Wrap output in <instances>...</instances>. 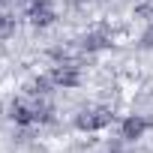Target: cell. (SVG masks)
Listing matches in <instances>:
<instances>
[{"label": "cell", "mask_w": 153, "mask_h": 153, "mask_svg": "<svg viewBox=\"0 0 153 153\" xmlns=\"http://www.w3.org/2000/svg\"><path fill=\"white\" fill-rule=\"evenodd\" d=\"M147 129H150V120H147V117H141V114H129V117L120 123V138H123V141H138Z\"/></svg>", "instance_id": "5"}, {"label": "cell", "mask_w": 153, "mask_h": 153, "mask_svg": "<svg viewBox=\"0 0 153 153\" xmlns=\"http://www.w3.org/2000/svg\"><path fill=\"white\" fill-rule=\"evenodd\" d=\"M9 120H15L18 126H30V123H48L51 120V108L36 96L33 99H15L9 105Z\"/></svg>", "instance_id": "1"}, {"label": "cell", "mask_w": 153, "mask_h": 153, "mask_svg": "<svg viewBox=\"0 0 153 153\" xmlns=\"http://www.w3.org/2000/svg\"><path fill=\"white\" fill-rule=\"evenodd\" d=\"M111 45V39L105 36V33H87L84 39H81V48L84 51H99V48H108Z\"/></svg>", "instance_id": "7"}, {"label": "cell", "mask_w": 153, "mask_h": 153, "mask_svg": "<svg viewBox=\"0 0 153 153\" xmlns=\"http://www.w3.org/2000/svg\"><path fill=\"white\" fill-rule=\"evenodd\" d=\"M15 30V18L12 15H3V12H0V39H3V36H9Z\"/></svg>", "instance_id": "8"}, {"label": "cell", "mask_w": 153, "mask_h": 153, "mask_svg": "<svg viewBox=\"0 0 153 153\" xmlns=\"http://www.w3.org/2000/svg\"><path fill=\"white\" fill-rule=\"evenodd\" d=\"M51 87H54V81L48 78V75H39V78H33V81L27 84V93L42 99V96H48V93H51Z\"/></svg>", "instance_id": "6"}, {"label": "cell", "mask_w": 153, "mask_h": 153, "mask_svg": "<svg viewBox=\"0 0 153 153\" xmlns=\"http://www.w3.org/2000/svg\"><path fill=\"white\" fill-rule=\"evenodd\" d=\"M27 21L33 27H51L57 21V12H54V6L48 3V0H33V3L27 6Z\"/></svg>", "instance_id": "4"}, {"label": "cell", "mask_w": 153, "mask_h": 153, "mask_svg": "<svg viewBox=\"0 0 153 153\" xmlns=\"http://www.w3.org/2000/svg\"><path fill=\"white\" fill-rule=\"evenodd\" d=\"M48 78L54 81V87L72 90V87H78V84H81V69L75 66V63H57V66L48 72Z\"/></svg>", "instance_id": "3"}, {"label": "cell", "mask_w": 153, "mask_h": 153, "mask_svg": "<svg viewBox=\"0 0 153 153\" xmlns=\"http://www.w3.org/2000/svg\"><path fill=\"white\" fill-rule=\"evenodd\" d=\"M111 120H114V111H111V108H105V105H90V108H84L78 117H75V126H78L81 132H99V129L111 126Z\"/></svg>", "instance_id": "2"}]
</instances>
